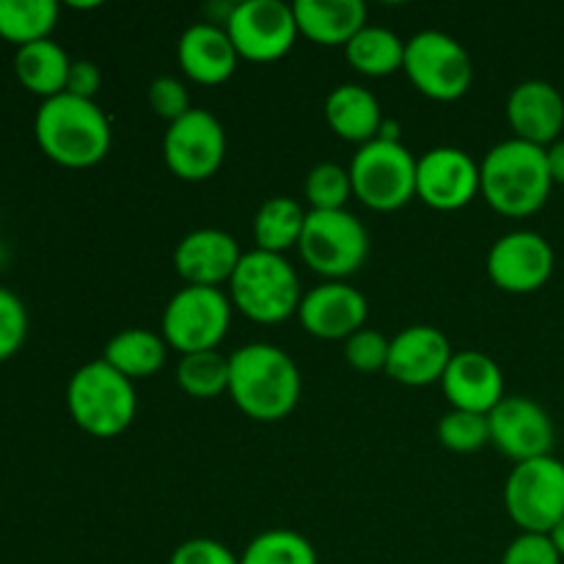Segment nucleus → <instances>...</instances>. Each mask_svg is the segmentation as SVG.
<instances>
[{
  "label": "nucleus",
  "mask_w": 564,
  "mask_h": 564,
  "mask_svg": "<svg viewBox=\"0 0 564 564\" xmlns=\"http://www.w3.org/2000/svg\"><path fill=\"white\" fill-rule=\"evenodd\" d=\"M66 408L86 435L116 438L138 413L135 386L102 358L88 361L66 383Z\"/></svg>",
  "instance_id": "nucleus-4"
},
{
  "label": "nucleus",
  "mask_w": 564,
  "mask_h": 564,
  "mask_svg": "<svg viewBox=\"0 0 564 564\" xmlns=\"http://www.w3.org/2000/svg\"><path fill=\"white\" fill-rule=\"evenodd\" d=\"M347 64L367 77H386L402 69L405 42L383 25H364L345 47Z\"/></svg>",
  "instance_id": "nucleus-27"
},
{
  "label": "nucleus",
  "mask_w": 564,
  "mask_h": 564,
  "mask_svg": "<svg viewBox=\"0 0 564 564\" xmlns=\"http://www.w3.org/2000/svg\"><path fill=\"white\" fill-rule=\"evenodd\" d=\"M490 444L516 463L551 455L554 446V422L540 402L529 397H505L488 413Z\"/></svg>",
  "instance_id": "nucleus-15"
},
{
  "label": "nucleus",
  "mask_w": 564,
  "mask_h": 564,
  "mask_svg": "<svg viewBox=\"0 0 564 564\" xmlns=\"http://www.w3.org/2000/svg\"><path fill=\"white\" fill-rule=\"evenodd\" d=\"M169 564H240L229 545L209 538H193L176 545Z\"/></svg>",
  "instance_id": "nucleus-37"
},
{
  "label": "nucleus",
  "mask_w": 564,
  "mask_h": 564,
  "mask_svg": "<svg viewBox=\"0 0 564 564\" xmlns=\"http://www.w3.org/2000/svg\"><path fill=\"white\" fill-rule=\"evenodd\" d=\"M549 540H551V543H554L556 554H560L562 560H564V518H562L560 523H556L554 529H551V532H549Z\"/></svg>",
  "instance_id": "nucleus-40"
},
{
  "label": "nucleus",
  "mask_w": 564,
  "mask_h": 564,
  "mask_svg": "<svg viewBox=\"0 0 564 564\" xmlns=\"http://www.w3.org/2000/svg\"><path fill=\"white\" fill-rule=\"evenodd\" d=\"M58 14L55 0H0V39L17 44V50L42 42L53 33Z\"/></svg>",
  "instance_id": "nucleus-28"
},
{
  "label": "nucleus",
  "mask_w": 564,
  "mask_h": 564,
  "mask_svg": "<svg viewBox=\"0 0 564 564\" xmlns=\"http://www.w3.org/2000/svg\"><path fill=\"white\" fill-rule=\"evenodd\" d=\"M99 86H102V72L94 61H72L69 80H66V91L72 97L80 99H94L97 97Z\"/></svg>",
  "instance_id": "nucleus-38"
},
{
  "label": "nucleus",
  "mask_w": 564,
  "mask_h": 564,
  "mask_svg": "<svg viewBox=\"0 0 564 564\" xmlns=\"http://www.w3.org/2000/svg\"><path fill=\"white\" fill-rule=\"evenodd\" d=\"M507 121L518 141L549 149L564 130V97L549 80H523L507 97Z\"/></svg>",
  "instance_id": "nucleus-19"
},
{
  "label": "nucleus",
  "mask_w": 564,
  "mask_h": 564,
  "mask_svg": "<svg viewBox=\"0 0 564 564\" xmlns=\"http://www.w3.org/2000/svg\"><path fill=\"white\" fill-rule=\"evenodd\" d=\"M165 358H169L165 339L147 328L119 330L102 350V361H108L116 372H121L132 383L154 378L165 367Z\"/></svg>",
  "instance_id": "nucleus-25"
},
{
  "label": "nucleus",
  "mask_w": 564,
  "mask_h": 564,
  "mask_svg": "<svg viewBox=\"0 0 564 564\" xmlns=\"http://www.w3.org/2000/svg\"><path fill=\"white\" fill-rule=\"evenodd\" d=\"M389 347L391 339H386L380 330L375 328H361L358 334H352L345 341V361L350 364L356 372L372 375V372H386V364H389Z\"/></svg>",
  "instance_id": "nucleus-33"
},
{
  "label": "nucleus",
  "mask_w": 564,
  "mask_h": 564,
  "mask_svg": "<svg viewBox=\"0 0 564 564\" xmlns=\"http://www.w3.org/2000/svg\"><path fill=\"white\" fill-rule=\"evenodd\" d=\"M240 259V242L224 229H196L174 248V270L187 286L229 284Z\"/></svg>",
  "instance_id": "nucleus-18"
},
{
  "label": "nucleus",
  "mask_w": 564,
  "mask_h": 564,
  "mask_svg": "<svg viewBox=\"0 0 564 564\" xmlns=\"http://www.w3.org/2000/svg\"><path fill=\"white\" fill-rule=\"evenodd\" d=\"M369 303L347 281H325L303 295L297 319L303 330L323 341H347L367 328Z\"/></svg>",
  "instance_id": "nucleus-16"
},
{
  "label": "nucleus",
  "mask_w": 564,
  "mask_h": 564,
  "mask_svg": "<svg viewBox=\"0 0 564 564\" xmlns=\"http://www.w3.org/2000/svg\"><path fill=\"white\" fill-rule=\"evenodd\" d=\"M549 154L543 147L501 141L479 163V193L505 218H529L540 213L551 196Z\"/></svg>",
  "instance_id": "nucleus-3"
},
{
  "label": "nucleus",
  "mask_w": 564,
  "mask_h": 564,
  "mask_svg": "<svg viewBox=\"0 0 564 564\" xmlns=\"http://www.w3.org/2000/svg\"><path fill=\"white\" fill-rule=\"evenodd\" d=\"M28 339V308L11 290L0 286V364L20 352Z\"/></svg>",
  "instance_id": "nucleus-34"
},
{
  "label": "nucleus",
  "mask_w": 564,
  "mask_h": 564,
  "mask_svg": "<svg viewBox=\"0 0 564 564\" xmlns=\"http://www.w3.org/2000/svg\"><path fill=\"white\" fill-rule=\"evenodd\" d=\"M147 97H149V105H152L154 113H158L160 119L169 121V124L171 121L182 119V116L191 113L193 110L191 91H187V86L171 75L154 77V80L149 83Z\"/></svg>",
  "instance_id": "nucleus-35"
},
{
  "label": "nucleus",
  "mask_w": 564,
  "mask_h": 564,
  "mask_svg": "<svg viewBox=\"0 0 564 564\" xmlns=\"http://www.w3.org/2000/svg\"><path fill=\"white\" fill-rule=\"evenodd\" d=\"M325 121L341 141L364 147L380 138L386 119L378 97L369 88L358 83H341L325 99Z\"/></svg>",
  "instance_id": "nucleus-23"
},
{
  "label": "nucleus",
  "mask_w": 564,
  "mask_h": 564,
  "mask_svg": "<svg viewBox=\"0 0 564 564\" xmlns=\"http://www.w3.org/2000/svg\"><path fill=\"white\" fill-rule=\"evenodd\" d=\"M352 196L375 213H394L416 198V158L402 141H375L358 147L350 163Z\"/></svg>",
  "instance_id": "nucleus-6"
},
{
  "label": "nucleus",
  "mask_w": 564,
  "mask_h": 564,
  "mask_svg": "<svg viewBox=\"0 0 564 564\" xmlns=\"http://www.w3.org/2000/svg\"><path fill=\"white\" fill-rule=\"evenodd\" d=\"M554 248L543 235L529 229L501 235L488 251V275L501 292L529 295L549 284L554 273Z\"/></svg>",
  "instance_id": "nucleus-13"
},
{
  "label": "nucleus",
  "mask_w": 564,
  "mask_h": 564,
  "mask_svg": "<svg viewBox=\"0 0 564 564\" xmlns=\"http://www.w3.org/2000/svg\"><path fill=\"white\" fill-rule=\"evenodd\" d=\"M72 58L66 50L53 39H42V42L25 44L17 50L14 55V75L25 91L36 94V97L53 99L66 91V80H69Z\"/></svg>",
  "instance_id": "nucleus-24"
},
{
  "label": "nucleus",
  "mask_w": 564,
  "mask_h": 564,
  "mask_svg": "<svg viewBox=\"0 0 564 564\" xmlns=\"http://www.w3.org/2000/svg\"><path fill=\"white\" fill-rule=\"evenodd\" d=\"M452 356L455 350L444 330L435 325H411L391 339L386 375L402 386L422 389L444 380Z\"/></svg>",
  "instance_id": "nucleus-17"
},
{
  "label": "nucleus",
  "mask_w": 564,
  "mask_h": 564,
  "mask_svg": "<svg viewBox=\"0 0 564 564\" xmlns=\"http://www.w3.org/2000/svg\"><path fill=\"white\" fill-rule=\"evenodd\" d=\"M176 383L193 400H215L229 394V358L218 350L191 352L176 364Z\"/></svg>",
  "instance_id": "nucleus-29"
},
{
  "label": "nucleus",
  "mask_w": 564,
  "mask_h": 564,
  "mask_svg": "<svg viewBox=\"0 0 564 564\" xmlns=\"http://www.w3.org/2000/svg\"><path fill=\"white\" fill-rule=\"evenodd\" d=\"M292 11L297 33L325 47H347V42L367 25V6L361 0H297Z\"/></svg>",
  "instance_id": "nucleus-22"
},
{
  "label": "nucleus",
  "mask_w": 564,
  "mask_h": 564,
  "mask_svg": "<svg viewBox=\"0 0 564 564\" xmlns=\"http://www.w3.org/2000/svg\"><path fill=\"white\" fill-rule=\"evenodd\" d=\"M33 135L44 158L64 169H91L102 163L113 143V130L105 110L94 99L72 94H58L39 105Z\"/></svg>",
  "instance_id": "nucleus-2"
},
{
  "label": "nucleus",
  "mask_w": 564,
  "mask_h": 564,
  "mask_svg": "<svg viewBox=\"0 0 564 564\" xmlns=\"http://www.w3.org/2000/svg\"><path fill=\"white\" fill-rule=\"evenodd\" d=\"M231 306L240 308L259 325H279L295 317L301 308L303 290L295 268L281 253L253 251L242 253L229 281Z\"/></svg>",
  "instance_id": "nucleus-5"
},
{
  "label": "nucleus",
  "mask_w": 564,
  "mask_h": 564,
  "mask_svg": "<svg viewBox=\"0 0 564 564\" xmlns=\"http://www.w3.org/2000/svg\"><path fill=\"white\" fill-rule=\"evenodd\" d=\"M226 158V132L218 116L193 108L171 121L163 135V160L182 182H204L218 174Z\"/></svg>",
  "instance_id": "nucleus-12"
},
{
  "label": "nucleus",
  "mask_w": 564,
  "mask_h": 564,
  "mask_svg": "<svg viewBox=\"0 0 564 564\" xmlns=\"http://www.w3.org/2000/svg\"><path fill=\"white\" fill-rule=\"evenodd\" d=\"M479 196V163L457 147H435L416 160V198L438 213H455Z\"/></svg>",
  "instance_id": "nucleus-14"
},
{
  "label": "nucleus",
  "mask_w": 564,
  "mask_h": 564,
  "mask_svg": "<svg viewBox=\"0 0 564 564\" xmlns=\"http://www.w3.org/2000/svg\"><path fill=\"white\" fill-rule=\"evenodd\" d=\"M231 325V301L215 286H182L165 303L160 330L182 356L218 350Z\"/></svg>",
  "instance_id": "nucleus-9"
},
{
  "label": "nucleus",
  "mask_w": 564,
  "mask_h": 564,
  "mask_svg": "<svg viewBox=\"0 0 564 564\" xmlns=\"http://www.w3.org/2000/svg\"><path fill=\"white\" fill-rule=\"evenodd\" d=\"M501 564H562L549 534L521 532L510 545H507Z\"/></svg>",
  "instance_id": "nucleus-36"
},
{
  "label": "nucleus",
  "mask_w": 564,
  "mask_h": 564,
  "mask_svg": "<svg viewBox=\"0 0 564 564\" xmlns=\"http://www.w3.org/2000/svg\"><path fill=\"white\" fill-rule=\"evenodd\" d=\"M301 369L268 341H253L229 356V397L253 422H281L301 402Z\"/></svg>",
  "instance_id": "nucleus-1"
},
{
  "label": "nucleus",
  "mask_w": 564,
  "mask_h": 564,
  "mask_svg": "<svg viewBox=\"0 0 564 564\" xmlns=\"http://www.w3.org/2000/svg\"><path fill=\"white\" fill-rule=\"evenodd\" d=\"M303 193L314 213H336L345 209V204L352 196L350 171L336 163H319L308 171L303 182Z\"/></svg>",
  "instance_id": "nucleus-31"
},
{
  "label": "nucleus",
  "mask_w": 564,
  "mask_h": 564,
  "mask_svg": "<svg viewBox=\"0 0 564 564\" xmlns=\"http://www.w3.org/2000/svg\"><path fill=\"white\" fill-rule=\"evenodd\" d=\"M505 507L521 532L549 534L564 518V463L554 455L516 463L505 482Z\"/></svg>",
  "instance_id": "nucleus-10"
},
{
  "label": "nucleus",
  "mask_w": 564,
  "mask_h": 564,
  "mask_svg": "<svg viewBox=\"0 0 564 564\" xmlns=\"http://www.w3.org/2000/svg\"><path fill=\"white\" fill-rule=\"evenodd\" d=\"M240 564H317V551L292 529H268L242 551Z\"/></svg>",
  "instance_id": "nucleus-30"
},
{
  "label": "nucleus",
  "mask_w": 564,
  "mask_h": 564,
  "mask_svg": "<svg viewBox=\"0 0 564 564\" xmlns=\"http://www.w3.org/2000/svg\"><path fill=\"white\" fill-rule=\"evenodd\" d=\"M545 154H549V169L554 185H564V135L560 141L551 143V147L545 149Z\"/></svg>",
  "instance_id": "nucleus-39"
},
{
  "label": "nucleus",
  "mask_w": 564,
  "mask_h": 564,
  "mask_svg": "<svg viewBox=\"0 0 564 564\" xmlns=\"http://www.w3.org/2000/svg\"><path fill=\"white\" fill-rule=\"evenodd\" d=\"M446 400L455 411L488 416L505 400V372L490 356L479 350L455 352L441 380Z\"/></svg>",
  "instance_id": "nucleus-20"
},
{
  "label": "nucleus",
  "mask_w": 564,
  "mask_h": 564,
  "mask_svg": "<svg viewBox=\"0 0 564 564\" xmlns=\"http://www.w3.org/2000/svg\"><path fill=\"white\" fill-rule=\"evenodd\" d=\"M306 209L301 202L286 196H273L259 207L253 218V242L259 251L281 253L284 257L290 248H297L306 226Z\"/></svg>",
  "instance_id": "nucleus-26"
},
{
  "label": "nucleus",
  "mask_w": 564,
  "mask_h": 564,
  "mask_svg": "<svg viewBox=\"0 0 564 564\" xmlns=\"http://www.w3.org/2000/svg\"><path fill=\"white\" fill-rule=\"evenodd\" d=\"M176 58L182 72L198 86H220L235 75L240 55L231 44L226 28L213 22H196L182 33L176 44Z\"/></svg>",
  "instance_id": "nucleus-21"
},
{
  "label": "nucleus",
  "mask_w": 564,
  "mask_h": 564,
  "mask_svg": "<svg viewBox=\"0 0 564 564\" xmlns=\"http://www.w3.org/2000/svg\"><path fill=\"white\" fill-rule=\"evenodd\" d=\"M297 251L303 262L325 281H345L367 262L369 231L347 209H336V213L308 209Z\"/></svg>",
  "instance_id": "nucleus-7"
},
{
  "label": "nucleus",
  "mask_w": 564,
  "mask_h": 564,
  "mask_svg": "<svg viewBox=\"0 0 564 564\" xmlns=\"http://www.w3.org/2000/svg\"><path fill=\"white\" fill-rule=\"evenodd\" d=\"M435 433H438L441 446L457 452V455H471V452H479L482 446L490 444V424L488 416H482V413L455 411L452 408L449 413L441 416Z\"/></svg>",
  "instance_id": "nucleus-32"
},
{
  "label": "nucleus",
  "mask_w": 564,
  "mask_h": 564,
  "mask_svg": "<svg viewBox=\"0 0 564 564\" xmlns=\"http://www.w3.org/2000/svg\"><path fill=\"white\" fill-rule=\"evenodd\" d=\"M402 72L419 94L435 102H455L474 80L471 55L444 31H422L408 39Z\"/></svg>",
  "instance_id": "nucleus-8"
},
{
  "label": "nucleus",
  "mask_w": 564,
  "mask_h": 564,
  "mask_svg": "<svg viewBox=\"0 0 564 564\" xmlns=\"http://www.w3.org/2000/svg\"><path fill=\"white\" fill-rule=\"evenodd\" d=\"M226 33L237 55L253 64L279 61L295 47V11L284 0H242L226 14Z\"/></svg>",
  "instance_id": "nucleus-11"
}]
</instances>
